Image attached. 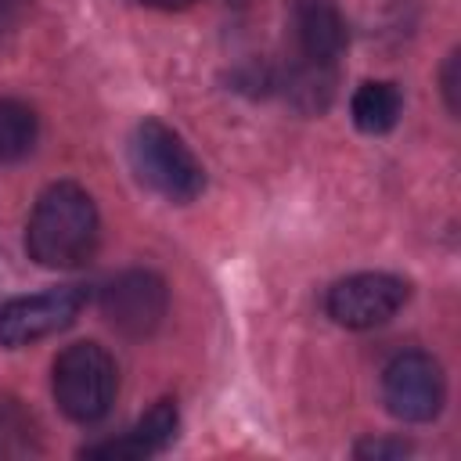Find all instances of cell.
Here are the masks:
<instances>
[{"instance_id":"cell-1","label":"cell","mask_w":461,"mask_h":461,"mask_svg":"<svg viewBox=\"0 0 461 461\" xmlns=\"http://www.w3.org/2000/svg\"><path fill=\"white\" fill-rule=\"evenodd\" d=\"M25 249L40 267L68 270L94 256L97 249V209L94 198L72 184H50L29 216L25 227Z\"/></svg>"},{"instance_id":"cell-2","label":"cell","mask_w":461,"mask_h":461,"mask_svg":"<svg viewBox=\"0 0 461 461\" xmlns=\"http://www.w3.org/2000/svg\"><path fill=\"white\" fill-rule=\"evenodd\" d=\"M130 162L144 187L162 194L166 202H191L205 187L202 162L191 155V148L158 119L137 122L130 137Z\"/></svg>"},{"instance_id":"cell-3","label":"cell","mask_w":461,"mask_h":461,"mask_svg":"<svg viewBox=\"0 0 461 461\" xmlns=\"http://www.w3.org/2000/svg\"><path fill=\"white\" fill-rule=\"evenodd\" d=\"M115 382V360L97 342H72L54 360V400L79 425H94L108 414Z\"/></svg>"},{"instance_id":"cell-4","label":"cell","mask_w":461,"mask_h":461,"mask_svg":"<svg viewBox=\"0 0 461 461\" xmlns=\"http://www.w3.org/2000/svg\"><path fill=\"white\" fill-rule=\"evenodd\" d=\"M443 371L421 349L396 353L382 371V400L389 414H396L400 421H432L443 407Z\"/></svg>"},{"instance_id":"cell-5","label":"cell","mask_w":461,"mask_h":461,"mask_svg":"<svg viewBox=\"0 0 461 461\" xmlns=\"http://www.w3.org/2000/svg\"><path fill=\"white\" fill-rule=\"evenodd\" d=\"M411 285L396 274H382V270H367V274H353L342 277L328 288V317L342 328H378L389 317H396V310L407 303Z\"/></svg>"},{"instance_id":"cell-6","label":"cell","mask_w":461,"mask_h":461,"mask_svg":"<svg viewBox=\"0 0 461 461\" xmlns=\"http://www.w3.org/2000/svg\"><path fill=\"white\" fill-rule=\"evenodd\" d=\"M86 295L76 285H61V288H47L36 295H22L0 306V346H29L36 339H47L61 328H68L79 310H83Z\"/></svg>"},{"instance_id":"cell-7","label":"cell","mask_w":461,"mask_h":461,"mask_svg":"<svg viewBox=\"0 0 461 461\" xmlns=\"http://www.w3.org/2000/svg\"><path fill=\"white\" fill-rule=\"evenodd\" d=\"M101 306H104V317L115 331L140 339V335H151L162 324L166 306H169V292H166V281L158 274L126 270L115 281H108V288L101 295Z\"/></svg>"},{"instance_id":"cell-8","label":"cell","mask_w":461,"mask_h":461,"mask_svg":"<svg viewBox=\"0 0 461 461\" xmlns=\"http://www.w3.org/2000/svg\"><path fill=\"white\" fill-rule=\"evenodd\" d=\"M176 436V403L173 400H158L137 425H130L119 439L108 443H94L83 447L86 457H151L158 450H166Z\"/></svg>"},{"instance_id":"cell-9","label":"cell","mask_w":461,"mask_h":461,"mask_svg":"<svg viewBox=\"0 0 461 461\" xmlns=\"http://www.w3.org/2000/svg\"><path fill=\"white\" fill-rule=\"evenodd\" d=\"M346 22L331 4H306L299 14V47L306 54V61H321V65H335V58L346 50Z\"/></svg>"},{"instance_id":"cell-10","label":"cell","mask_w":461,"mask_h":461,"mask_svg":"<svg viewBox=\"0 0 461 461\" xmlns=\"http://www.w3.org/2000/svg\"><path fill=\"white\" fill-rule=\"evenodd\" d=\"M353 122L357 130L364 133H389L403 112V97L393 83H382V79H371V83H360L357 94H353Z\"/></svg>"},{"instance_id":"cell-11","label":"cell","mask_w":461,"mask_h":461,"mask_svg":"<svg viewBox=\"0 0 461 461\" xmlns=\"http://www.w3.org/2000/svg\"><path fill=\"white\" fill-rule=\"evenodd\" d=\"M36 144V112L14 97L0 101V162H18Z\"/></svg>"},{"instance_id":"cell-12","label":"cell","mask_w":461,"mask_h":461,"mask_svg":"<svg viewBox=\"0 0 461 461\" xmlns=\"http://www.w3.org/2000/svg\"><path fill=\"white\" fill-rule=\"evenodd\" d=\"M331 83H335L331 65L306 61V65H299V68L288 76V97H292L299 108L313 112V108H324V104H328V97H331Z\"/></svg>"},{"instance_id":"cell-13","label":"cell","mask_w":461,"mask_h":461,"mask_svg":"<svg viewBox=\"0 0 461 461\" xmlns=\"http://www.w3.org/2000/svg\"><path fill=\"white\" fill-rule=\"evenodd\" d=\"M407 454H411V447L403 439H367V443H357V457L382 461V457H407Z\"/></svg>"},{"instance_id":"cell-14","label":"cell","mask_w":461,"mask_h":461,"mask_svg":"<svg viewBox=\"0 0 461 461\" xmlns=\"http://www.w3.org/2000/svg\"><path fill=\"white\" fill-rule=\"evenodd\" d=\"M457 50L450 54V61H447V68H443V94H447V108L450 112H457L461 108V97H457Z\"/></svg>"},{"instance_id":"cell-15","label":"cell","mask_w":461,"mask_h":461,"mask_svg":"<svg viewBox=\"0 0 461 461\" xmlns=\"http://www.w3.org/2000/svg\"><path fill=\"white\" fill-rule=\"evenodd\" d=\"M148 7H162V11H173V7H187L191 0H144Z\"/></svg>"}]
</instances>
